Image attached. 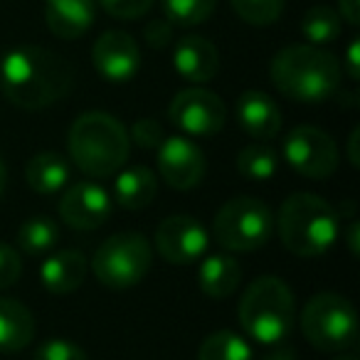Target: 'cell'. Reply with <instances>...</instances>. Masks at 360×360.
<instances>
[{
  "mask_svg": "<svg viewBox=\"0 0 360 360\" xmlns=\"http://www.w3.org/2000/svg\"><path fill=\"white\" fill-rule=\"evenodd\" d=\"M348 247L353 255H358V222H350L348 225Z\"/></svg>",
  "mask_w": 360,
  "mask_h": 360,
  "instance_id": "obj_38",
  "label": "cell"
},
{
  "mask_svg": "<svg viewBox=\"0 0 360 360\" xmlns=\"http://www.w3.org/2000/svg\"><path fill=\"white\" fill-rule=\"evenodd\" d=\"M158 193V180L146 165H134L116 175L114 195L124 210H143Z\"/></svg>",
  "mask_w": 360,
  "mask_h": 360,
  "instance_id": "obj_21",
  "label": "cell"
},
{
  "mask_svg": "<svg viewBox=\"0 0 360 360\" xmlns=\"http://www.w3.org/2000/svg\"><path fill=\"white\" fill-rule=\"evenodd\" d=\"M35 360H89L86 353L67 338H50L35 350Z\"/></svg>",
  "mask_w": 360,
  "mask_h": 360,
  "instance_id": "obj_29",
  "label": "cell"
},
{
  "mask_svg": "<svg viewBox=\"0 0 360 360\" xmlns=\"http://www.w3.org/2000/svg\"><path fill=\"white\" fill-rule=\"evenodd\" d=\"M301 32H304V37L309 40V45L323 47L340 37V32H343V20H340L338 11H333V8L314 6L301 18Z\"/></svg>",
  "mask_w": 360,
  "mask_h": 360,
  "instance_id": "obj_23",
  "label": "cell"
},
{
  "mask_svg": "<svg viewBox=\"0 0 360 360\" xmlns=\"http://www.w3.org/2000/svg\"><path fill=\"white\" fill-rule=\"evenodd\" d=\"M358 52H360V45L358 40H353L348 45V77L350 79H360V65H358Z\"/></svg>",
  "mask_w": 360,
  "mask_h": 360,
  "instance_id": "obj_35",
  "label": "cell"
},
{
  "mask_svg": "<svg viewBox=\"0 0 360 360\" xmlns=\"http://www.w3.org/2000/svg\"><path fill=\"white\" fill-rule=\"evenodd\" d=\"M269 77L284 96L304 104H321L340 86V65L316 45H289L271 60Z\"/></svg>",
  "mask_w": 360,
  "mask_h": 360,
  "instance_id": "obj_2",
  "label": "cell"
},
{
  "mask_svg": "<svg viewBox=\"0 0 360 360\" xmlns=\"http://www.w3.org/2000/svg\"><path fill=\"white\" fill-rule=\"evenodd\" d=\"M158 173L173 191H193L205 178L207 160L200 146L186 136H168L158 146Z\"/></svg>",
  "mask_w": 360,
  "mask_h": 360,
  "instance_id": "obj_11",
  "label": "cell"
},
{
  "mask_svg": "<svg viewBox=\"0 0 360 360\" xmlns=\"http://www.w3.org/2000/svg\"><path fill=\"white\" fill-rule=\"evenodd\" d=\"M284 158L291 170L306 178H328L338 168V148L326 131L316 126H296L284 141Z\"/></svg>",
  "mask_w": 360,
  "mask_h": 360,
  "instance_id": "obj_9",
  "label": "cell"
},
{
  "mask_svg": "<svg viewBox=\"0 0 360 360\" xmlns=\"http://www.w3.org/2000/svg\"><path fill=\"white\" fill-rule=\"evenodd\" d=\"M160 8L170 25L195 27L210 20L217 8V0H160Z\"/></svg>",
  "mask_w": 360,
  "mask_h": 360,
  "instance_id": "obj_26",
  "label": "cell"
},
{
  "mask_svg": "<svg viewBox=\"0 0 360 360\" xmlns=\"http://www.w3.org/2000/svg\"><path fill=\"white\" fill-rule=\"evenodd\" d=\"M338 15L350 27L360 25V0H338Z\"/></svg>",
  "mask_w": 360,
  "mask_h": 360,
  "instance_id": "obj_34",
  "label": "cell"
},
{
  "mask_svg": "<svg viewBox=\"0 0 360 360\" xmlns=\"http://www.w3.org/2000/svg\"><path fill=\"white\" fill-rule=\"evenodd\" d=\"M129 139H134V143L141 146V148H158L165 139V131H163V126H160V121L141 119L134 124V131H131Z\"/></svg>",
  "mask_w": 360,
  "mask_h": 360,
  "instance_id": "obj_31",
  "label": "cell"
},
{
  "mask_svg": "<svg viewBox=\"0 0 360 360\" xmlns=\"http://www.w3.org/2000/svg\"><path fill=\"white\" fill-rule=\"evenodd\" d=\"M237 119L252 139L269 141L281 131V111L269 94L250 89L237 99Z\"/></svg>",
  "mask_w": 360,
  "mask_h": 360,
  "instance_id": "obj_16",
  "label": "cell"
},
{
  "mask_svg": "<svg viewBox=\"0 0 360 360\" xmlns=\"http://www.w3.org/2000/svg\"><path fill=\"white\" fill-rule=\"evenodd\" d=\"M264 360H296V353L289 348V345H281V348L271 350V353L266 355Z\"/></svg>",
  "mask_w": 360,
  "mask_h": 360,
  "instance_id": "obj_37",
  "label": "cell"
},
{
  "mask_svg": "<svg viewBox=\"0 0 360 360\" xmlns=\"http://www.w3.org/2000/svg\"><path fill=\"white\" fill-rule=\"evenodd\" d=\"M155 250L168 264H195L207 250V232L195 217L170 215L155 230Z\"/></svg>",
  "mask_w": 360,
  "mask_h": 360,
  "instance_id": "obj_12",
  "label": "cell"
},
{
  "mask_svg": "<svg viewBox=\"0 0 360 360\" xmlns=\"http://www.w3.org/2000/svg\"><path fill=\"white\" fill-rule=\"evenodd\" d=\"M168 116L175 129L191 136H215L225 129V101L202 86H191L173 96Z\"/></svg>",
  "mask_w": 360,
  "mask_h": 360,
  "instance_id": "obj_10",
  "label": "cell"
},
{
  "mask_svg": "<svg viewBox=\"0 0 360 360\" xmlns=\"http://www.w3.org/2000/svg\"><path fill=\"white\" fill-rule=\"evenodd\" d=\"M242 281V266L230 255H212L202 259L198 269V284L200 291L210 299H227L237 291Z\"/></svg>",
  "mask_w": 360,
  "mask_h": 360,
  "instance_id": "obj_20",
  "label": "cell"
},
{
  "mask_svg": "<svg viewBox=\"0 0 360 360\" xmlns=\"http://www.w3.org/2000/svg\"><path fill=\"white\" fill-rule=\"evenodd\" d=\"M91 62L99 77L106 82H129L139 75L141 70V50L139 42L124 30H106L104 35L96 37L91 47Z\"/></svg>",
  "mask_w": 360,
  "mask_h": 360,
  "instance_id": "obj_13",
  "label": "cell"
},
{
  "mask_svg": "<svg viewBox=\"0 0 360 360\" xmlns=\"http://www.w3.org/2000/svg\"><path fill=\"white\" fill-rule=\"evenodd\" d=\"M72 84H75L72 62L47 47L20 45L0 62V89L18 109H47L70 94Z\"/></svg>",
  "mask_w": 360,
  "mask_h": 360,
  "instance_id": "obj_1",
  "label": "cell"
},
{
  "mask_svg": "<svg viewBox=\"0 0 360 360\" xmlns=\"http://www.w3.org/2000/svg\"><path fill=\"white\" fill-rule=\"evenodd\" d=\"M35 316L15 299H0V353H20L35 338Z\"/></svg>",
  "mask_w": 360,
  "mask_h": 360,
  "instance_id": "obj_19",
  "label": "cell"
},
{
  "mask_svg": "<svg viewBox=\"0 0 360 360\" xmlns=\"http://www.w3.org/2000/svg\"><path fill=\"white\" fill-rule=\"evenodd\" d=\"M232 11L237 13L242 22L255 27L274 25L284 13L286 0H230Z\"/></svg>",
  "mask_w": 360,
  "mask_h": 360,
  "instance_id": "obj_28",
  "label": "cell"
},
{
  "mask_svg": "<svg viewBox=\"0 0 360 360\" xmlns=\"http://www.w3.org/2000/svg\"><path fill=\"white\" fill-rule=\"evenodd\" d=\"M333 360H358L355 355H338V358H333Z\"/></svg>",
  "mask_w": 360,
  "mask_h": 360,
  "instance_id": "obj_40",
  "label": "cell"
},
{
  "mask_svg": "<svg viewBox=\"0 0 360 360\" xmlns=\"http://www.w3.org/2000/svg\"><path fill=\"white\" fill-rule=\"evenodd\" d=\"M22 271V259L18 255V250H13L11 245L0 242V289H8L20 279Z\"/></svg>",
  "mask_w": 360,
  "mask_h": 360,
  "instance_id": "obj_32",
  "label": "cell"
},
{
  "mask_svg": "<svg viewBox=\"0 0 360 360\" xmlns=\"http://www.w3.org/2000/svg\"><path fill=\"white\" fill-rule=\"evenodd\" d=\"M25 180L27 186L40 195H52L62 191L70 180V163L55 150H45L27 160L25 165Z\"/></svg>",
  "mask_w": 360,
  "mask_h": 360,
  "instance_id": "obj_22",
  "label": "cell"
},
{
  "mask_svg": "<svg viewBox=\"0 0 360 360\" xmlns=\"http://www.w3.org/2000/svg\"><path fill=\"white\" fill-rule=\"evenodd\" d=\"M237 168L250 180H269L279 168V155L271 146L252 143L237 153Z\"/></svg>",
  "mask_w": 360,
  "mask_h": 360,
  "instance_id": "obj_27",
  "label": "cell"
},
{
  "mask_svg": "<svg viewBox=\"0 0 360 360\" xmlns=\"http://www.w3.org/2000/svg\"><path fill=\"white\" fill-rule=\"evenodd\" d=\"M70 155L82 173L109 178L124 168L131 150L126 126L106 111H86L70 129Z\"/></svg>",
  "mask_w": 360,
  "mask_h": 360,
  "instance_id": "obj_3",
  "label": "cell"
},
{
  "mask_svg": "<svg viewBox=\"0 0 360 360\" xmlns=\"http://www.w3.org/2000/svg\"><path fill=\"white\" fill-rule=\"evenodd\" d=\"M60 242V225L52 217H32L18 230V245L25 255H45Z\"/></svg>",
  "mask_w": 360,
  "mask_h": 360,
  "instance_id": "obj_24",
  "label": "cell"
},
{
  "mask_svg": "<svg viewBox=\"0 0 360 360\" xmlns=\"http://www.w3.org/2000/svg\"><path fill=\"white\" fill-rule=\"evenodd\" d=\"M358 139H360V131L355 129L353 134H350V139H348V158H350V165H353V168H358V163H360V158H358Z\"/></svg>",
  "mask_w": 360,
  "mask_h": 360,
  "instance_id": "obj_36",
  "label": "cell"
},
{
  "mask_svg": "<svg viewBox=\"0 0 360 360\" xmlns=\"http://www.w3.org/2000/svg\"><path fill=\"white\" fill-rule=\"evenodd\" d=\"M274 230V220L264 200L240 195L227 200L212 220V235L227 252H255L264 247Z\"/></svg>",
  "mask_w": 360,
  "mask_h": 360,
  "instance_id": "obj_8",
  "label": "cell"
},
{
  "mask_svg": "<svg viewBox=\"0 0 360 360\" xmlns=\"http://www.w3.org/2000/svg\"><path fill=\"white\" fill-rule=\"evenodd\" d=\"M304 338L323 353H343L358 345V314L345 296L323 291L306 301L301 311Z\"/></svg>",
  "mask_w": 360,
  "mask_h": 360,
  "instance_id": "obj_6",
  "label": "cell"
},
{
  "mask_svg": "<svg viewBox=\"0 0 360 360\" xmlns=\"http://www.w3.org/2000/svg\"><path fill=\"white\" fill-rule=\"evenodd\" d=\"M6 180H8V168H6V160L0 155V193L6 191Z\"/></svg>",
  "mask_w": 360,
  "mask_h": 360,
  "instance_id": "obj_39",
  "label": "cell"
},
{
  "mask_svg": "<svg viewBox=\"0 0 360 360\" xmlns=\"http://www.w3.org/2000/svg\"><path fill=\"white\" fill-rule=\"evenodd\" d=\"M111 215V195L91 180H82L65 191L60 200V217L72 230H96Z\"/></svg>",
  "mask_w": 360,
  "mask_h": 360,
  "instance_id": "obj_14",
  "label": "cell"
},
{
  "mask_svg": "<svg viewBox=\"0 0 360 360\" xmlns=\"http://www.w3.org/2000/svg\"><path fill=\"white\" fill-rule=\"evenodd\" d=\"M198 360H252V348L235 330H215L200 343Z\"/></svg>",
  "mask_w": 360,
  "mask_h": 360,
  "instance_id": "obj_25",
  "label": "cell"
},
{
  "mask_svg": "<svg viewBox=\"0 0 360 360\" xmlns=\"http://www.w3.org/2000/svg\"><path fill=\"white\" fill-rule=\"evenodd\" d=\"M89 262L77 250H60L52 257H47L45 264L40 266L42 286L52 294H72L86 279Z\"/></svg>",
  "mask_w": 360,
  "mask_h": 360,
  "instance_id": "obj_18",
  "label": "cell"
},
{
  "mask_svg": "<svg viewBox=\"0 0 360 360\" xmlns=\"http://www.w3.org/2000/svg\"><path fill=\"white\" fill-rule=\"evenodd\" d=\"M281 245L296 257H319L338 240L340 220L328 200L314 193H294L284 200L276 220Z\"/></svg>",
  "mask_w": 360,
  "mask_h": 360,
  "instance_id": "obj_4",
  "label": "cell"
},
{
  "mask_svg": "<svg viewBox=\"0 0 360 360\" xmlns=\"http://www.w3.org/2000/svg\"><path fill=\"white\" fill-rule=\"evenodd\" d=\"M153 264V252L139 232H119L99 245L91 259V271L106 289H131L141 284Z\"/></svg>",
  "mask_w": 360,
  "mask_h": 360,
  "instance_id": "obj_7",
  "label": "cell"
},
{
  "mask_svg": "<svg viewBox=\"0 0 360 360\" xmlns=\"http://www.w3.org/2000/svg\"><path fill=\"white\" fill-rule=\"evenodd\" d=\"M99 3L116 20H139L153 8V0H99Z\"/></svg>",
  "mask_w": 360,
  "mask_h": 360,
  "instance_id": "obj_30",
  "label": "cell"
},
{
  "mask_svg": "<svg viewBox=\"0 0 360 360\" xmlns=\"http://www.w3.org/2000/svg\"><path fill=\"white\" fill-rule=\"evenodd\" d=\"M173 27L165 18H160V20H150L148 25H146V42H148L153 50H163V47L170 45V40H173Z\"/></svg>",
  "mask_w": 360,
  "mask_h": 360,
  "instance_id": "obj_33",
  "label": "cell"
},
{
  "mask_svg": "<svg viewBox=\"0 0 360 360\" xmlns=\"http://www.w3.org/2000/svg\"><path fill=\"white\" fill-rule=\"evenodd\" d=\"M237 319L252 340L276 345L291 333L296 321L294 294L279 276H259L242 294Z\"/></svg>",
  "mask_w": 360,
  "mask_h": 360,
  "instance_id": "obj_5",
  "label": "cell"
},
{
  "mask_svg": "<svg viewBox=\"0 0 360 360\" xmlns=\"http://www.w3.org/2000/svg\"><path fill=\"white\" fill-rule=\"evenodd\" d=\"M173 67L183 79L193 84H207L220 72V52L200 35H186L173 52Z\"/></svg>",
  "mask_w": 360,
  "mask_h": 360,
  "instance_id": "obj_15",
  "label": "cell"
},
{
  "mask_svg": "<svg viewBox=\"0 0 360 360\" xmlns=\"http://www.w3.org/2000/svg\"><path fill=\"white\" fill-rule=\"evenodd\" d=\"M94 0H45V22L60 40H79L94 25Z\"/></svg>",
  "mask_w": 360,
  "mask_h": 360,
  "instance_id": "obj_17",
  "label": "cell"
}]
</instances>
